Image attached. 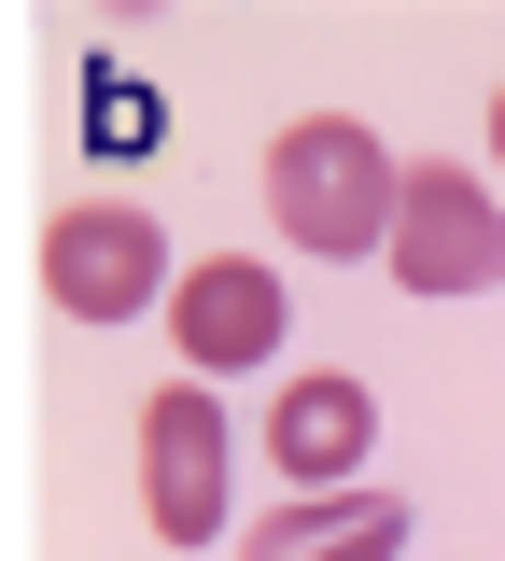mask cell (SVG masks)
I'll return each instance as SVG.
<instances>
[{"label":"cell","mask_w":505,"mask_h":561,"mask_svg":"<svg viewBox=\"0 0 505 561\" xmlns=\"http://www.w3.org/2000/svg\"><path fill=\"white\" fill-rule=\"evenodd\" d=\"M267 225H282L295 253H323V267L379 253V225H393V154H379V127L295 113V127L267 140Z\"/></svg>","instance_id":"cell-1"},{"label":"cell","mask_w":505,"mask_h":561,"mask_svg":"<svg viewBox=\"0 0 505 561\" xmlns=\"http://www.w3.org/2000/svg\"><path fill=\"white\" fill-rule=\"evenodd\" d=\"M127 449H141V519L169 534V548H211L225 505H239V435H225V393H211V379H154Z\"/></svg>","instance_id":"cell-2"},{"label":"cell","mask_w":505,"mask_h":561,"mask_svg":"<svg viewBox=\"0 0 505 561\" xmlns=\"http://www.w3.org/2000/svg\"><path fill=\"white\" fill-rule=\"evenodd\" d=\"M379 267L408 295H492L505 280V197L478 169H393V225H379Z\"/></svg>","instance_id":"cell-3"},{"label":"cell","mask_w":505,"mask_h":561,"mask_svg":"<svg viewBox=\"0 0 505 561\" xmlns=\"http://www.w3.org/2000/svg\"><path fill=\"white\" fill-rule=\"evenodd\" d=\"M43 295L71 323H141V309H169V225L141 197H71L43 225Z\"/></svg>","instance_id":"cell-4"},{"label":"cell","mask_w":505,"mask_h":561,"mask_svg":"<svg viewBox=\"0 0 505 561\" xmlns=\"http://www.w3.org/2000/svg\"><path fill=\"white\" fill-rule=\"evenodd\" d=\"M295 323V280L267 253H197V267H169V337H183V379H239V365H267Z\"/></svg>","instance_id":"cell-5"},{"label":"cell","mask_w":505,"mask_h":561,"mask_svg":"<svg viewBox=\"0 0 505 561\" xmlns=\"http://www.w3.org/2000/svg\"><path fill=\"white\" fill-rule=\"evenodd\" d=\"M365 449H379V393H365L352 365H309L282 408H267V463H282L295 491H352Z\"/></svg>","instance_id":"cell-6"},{"label":"cell","mask_w":505,"mask_h":561,"mask_svg":"<svg viewBox=\"0 0 505 561\" xmlns=\"http://www.w3.org/2000/svg\"><path fill=\"white\" fill-rule=\"evenodd\" d=\"M239 561H408V505L393 491H309V505H267Z\"/></svg>","instance_id":"cell-7"},{"label":"cell","mask_w":505,"mask_h":561,"mask_svg":"<svg viewBox=\"0 0 505 561\" xmlns=\"http://www.w3.org/2000/svg\"><path fill=\"white\" fill-rule=\"evenodd\" d=\"M492 169H505V84H492Z\"/></svg>","instance_id":"cell-8"}]
</instances>
